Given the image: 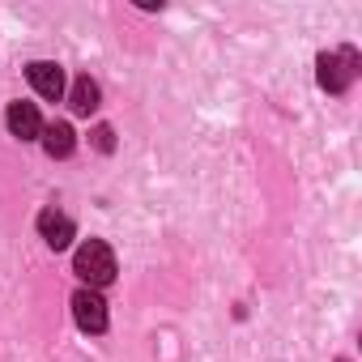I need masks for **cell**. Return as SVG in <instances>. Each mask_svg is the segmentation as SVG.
Masks as SVG:
<instances>
[{
	"label": "cell",
	"mask_w": 362,
	"mask_h": 362,
	"mask_svg": "<svg viewBox=\"0 0 362 362\" xmlns=\"http://www.w3.org/2000/svg\"><path fill=\"white\" fill-rule=\"evenodd\" d=\"M73 273L86 281V290H103L115 281V252L103 239H86L73 256Z\"/></svg>",
	"instance_id": "obj_1"
},
{
	"label": "cell",
	"mask_w": 362,
	"mask_h": 362,
	"mask_svg": "<svg viewBox=\"0 0 362 362\" xmlns=\"http://www.w3.org/2000/svg\"><path fill=\"white\" fill-rule=\"evenodd\" d=\"M315 69H320V90L345 94L349 81L358 77V56H354L349 47H345V52H324V56L315 60Z\"/></svg>",
	"instance_id": "obj_2"
},
{
	"label": "cell",
	"mask_w": 362,
	"mask_h": 362,
	"mask_svg": "<svg viewBox=\"0 0 362 362\" xmlns=\"http://www.w3.org/2000/svg\"><path fill=\"white\" fill-rule=\"evenodd\" d=\"M73 320H77V328L81 332H107V303H103V294L98 290H77L73 294Z\"/></svg>",
	"instance_id": "obj_3"
},
{
	"label": "cell",
	"mask_w": 362,
	"mask_h": 362,
	"mask_svg": "<svg viewBox=\"0 0 362 362\" xmlns=\"http://www.w3.org/2000/svg\"><path fill=\"white\" fill-rule=\"evenodd\" d=\"M39 235H43V243H47L52 252H64V247L77 239V226H73L69 214H60V209H43V214H39Z\"/></svg>",
	"instance_id": "obj_4"
},
{
	"label": "cell",
	"mask_w": 362,
	"mask_h": 362,
	"mask_svg": "<svg viewBox=\"0 0 362 362\" xmlns=\"http://www.w3.org/2000/svg\"><path fill=\"white\" fill-rule=\"evenodd\" d=\"M26 77H30V86H35V94L39 98H60L64 94V69L60 64H52V60H35L30 69H26Z\"/></svg>",
	"instance_id": "obj_5"
},
{
	"label": "cell",
	"mask_w": 362,
	"mask_h": 362,
	"mask_svg": "<svg viewBox=\"0 0 362 362\" xmlns=\"http://www.w3.org/2000/svg\"><path fill=\"white\" fill-rule=\"evenodd\" d=\"M5 119H9V132H13L18 141H39V136H43V119H39L35 103H13Z\"/></svg>",
	"instance_id": "obj_6"
},
{
	"label": "cell",
	"mask_w": 362,
	"mask_h": 362,
	"mask_svg": "<svg viewBox=\"0 0 362 362\" xmlns=\"http://www.w3.org/2000/svg\"><path fill=\"white\" fill-rule=\"evenodd\" d=\"M39 141H43V149H47L52 158H69V153H73V145H77V132H73L69 124H47Z\"/></svg>",
	"instance_id": "obj_7"
},
{
	"label": "cell",
	"mask_w": 362,
	"mask_h": 362,
	"mask_svg": "<svg viewBox=\"0 0 362 362\" xmlns=\"http://www.w3.org/2000/svg\"><path fill=\"white\" fill-rule=\"evenodd\" d=\"M98 81H90V77H77L73 81V90H69V107L77 111V115H90V111H98Z\"/></svg>",
	"instance_id": "obj_8"
},
{
	"label": "cell",
	"mask_w": 362,
	"mask_h": 362,
	"mask_svg": "<svg viewBox=\"0 0 362 362\" xmlns=\"http://www.w3.org/2000/svg\"><path fill=\"white\" fill-rule=\"evenodd\" d=\"M94 145H98L103 153L115 149V132H111V124H98V128H94Z\"/></svg>",
	"instance_id": "obj_9"
}]
</instances>
